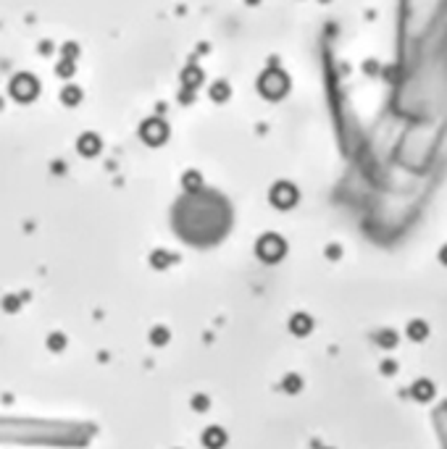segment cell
<instances>
[{"label": "cell", "instance_id": "obj_1", "mask_svg": "<svg viewBox=\"0 0 447 449\" xmlns=\"http://www.w3.org/2000/svg\"><path fill=\"white\" fill-rule=\"evenodd\" d=\"M13 89H16V95H18V97H29V95H32V89H34V84H32L29 76H21V79H16Z\"/></svg>", "mask_w": 447, "mask_h": 449}]
</instances>
